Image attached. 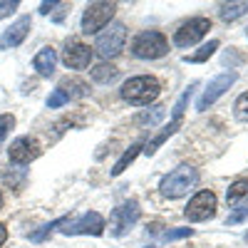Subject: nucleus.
Returning <instances> with one entry per match:
<instances>
[{
    "label": "nucleus",
    "instance_id": "f257e3e1",
    "mask_svg": "<svg viewBox=\"0 0 248 248\" xmlns=\"http://www.w3.org/2000/svg\"><path fill=\"white\" fill-rule=\"evenodd\" d=\"M159 92H161V85L149 75L132 77L122 85V99L134 105V107H144V105H149V102H154L159 97Z\"/></svg>",
    "mask_w": 248,
    "mask_h": 248
},
{
    "label": "nucleus",
    "instance_id": "f03ea898",
    "mask_svg": "<svg viewBox=\"0 0 248 248\" xmlns=\"http://www.w3.org/2000/svg\"><path fill=\"white\" fill-rule=\"evenodd\" d=\"M199 181V171L191 167H179L174 171H169L161 179L159 189L167 199H179L184 194H189V189H194V184Z\"/></svg>",
    "mask_w": 248,
    "mask_h": 248
},
{
    "label": "nucleus",
    "instance_id": "7ed1b4c3",
    "mask_svg": "<svg viewBox=\"0 0 248 248\" xmlns=\"http://www.w3.org/2000/svg\"><path fill=\"white\" fill-rule=\"evenodd\" d=\"M169 52V40L156 30L139 32L132 43V55L139 60H159Z\"/></svg>",
    "mask_w": 248,
    "mask_h": 248
},
{
    "label": "nucleus",
    "instance_id": "20e7f679",
    "mask_svg": "<svg viewBox=\"0 0 248 248\" xmlns=\"http://www.w3.org/2000/svg\"><path fill=\"white\" fill-rule=\"evenodd\" d=\"M117 5L114 3H90L82 13V32L85 35H94L97 30L107 28L109 20L114 17Z\"/></svg>",
    "mask_w": 248,
    "mask_h": 248
},
{
    "label": "nucleus",
    "instance_id": "39448f33",
    "mask_svg": "<svg viewBox=\"0 0 248 248\" xmlns=\"http://www.w3.org/2000/svg\"><path fill=\"white\" fill-rule=\"evenodd\" d=\"M124 40H127V28H124L122 23H112L105 32L97 37L94 50L105 57V60L117 57V55L122 52V47H124Z\"/></svg>",
    "mask_w": 248,
    "mask_h": 248
},
{
    "label": "nucleus",
    "instance_id": "423d86ee",
    "mask_svg": "<svg viewBox=\"0 0 248 248\" xmlns=\"http://www.w3.org/2000/svg\"><path fill=\"white\" fill-rule=\"evenodd\" d=\"M87 92H90L87 82H82V79H77V77L62 79L60 85L55 87V92L47 97V107H50V109H57V107L67 105V102H72V99H77V97H85Z\"/></svg>",
    "mask_w": 248,
    "mask_h": 248
},
{
    "label": "nucleus",
    "instance_id": "0eeeda50",
    "mask_svg": "<svg viewBox=\"0 0 248 248\" xmlns=\"http://www.w3.org/2000/svg\"><path fill=\"white\" fill-rule=\"evenodd\" d=\"M211 30V20L209 17H191L189 23H184L176 32H174V45L176 47H191L199 40Z\"/></svg>",
    "mask_w": 248,
    "mask_h": 248
},
{
    "label": "nucleus",
    "instance_id": "6e6552de",
    "mask_svg": "<svg viewBox=\"0 0 248 248\" xmlns=\"http://www.w3.org/2000/svg\"><path fill=\"white\" fill-rule=\"evenodd\" d=\"M236 79H238V75H236L233 70H231V72H221V75H216V77L209 82V87L203 90V94L199 97V102H196V112H206V109H209L226 90L233 85Z\"/></svg>",
    "mask_w": 248,
    "mask_h": 248
},
{
    "label": "nucleus",
    "instance_id": "1a4fd4ad",
    "mask_svg": "<svg viewBox=\"0 0 248 248\" xmlns=\"http://www.w3.org/2000/svg\"><path fill=\"white\" fill-rule=\"evenodd\" d=\"M189 97H191V90H186V92L179 97V102H176L171 122H169L167 127H164V129H161V132H159V134H156V137L149 141V144H147V149H144V152H147L149 156H152V154H154V152L161 147V144L167 141V139H169V137H171V134H174L179 127H181V122H184V109H186V105H189Z\"/></svg>",
    "mask_w": 248,
    "mask_h": 248
},
{
    "label": "nucleus",
    "instance_id": "9d476101",
    "mask_svg": "<svg viewBox=\"0 0 248 248\" xmlns=\"http://www.w3.org/2000/svg\"><path fill=\"white\" fill-rule=\"evenodd\" d=\"M184 216L189 218V221H194V223L214 218V216H216V194H214V191H199V194L189 201Z\"/></svg>",
    "mask_w": 248,
    "mask_h": 248
},
{
    "label": "nucleus",
    "instance_id": "9b49d317",
    "mask_svg": "<svg viewBox=\"0 0 248 248\" xmlns=\"http://www.w3.org/2000/svg\"><path fill=\"white\" fill-rule=\"evenodd\" d=\"M137 218H139V203L137 201H124L122 206H117V209L112 211L109 229H112L114 236H122L137 223Z\"/></svg>",
    "mask_w": 248,
    "mask_h": 248
},
{
    "label": "nucleus",
    "instance_id": "f8f14e48",
    "mask_svg": "<svg viewBox=\"0 0 248 248\" xmlns=\"http://www.w3.org/2000/svg\"><path fill=\"white\" fill-rule=\"evenodd\" d=\"M102 231H105V218H102L97 211H90L85 214L82 218L77 221H67L65 229H62V233L65 236H77V233H92V236H102Z\"/></svg>",
    "mask_w": 248,
    "mask_h": 248
},
{
    "label": "nucleus",
    "instance_id": "ddd939ff",
    "mask_svg": "<svg viewBox=\"0 0 248 248\" xmlns=\"http://www.w3.org/2000/svg\"><path fill=\"white\" fill-rule=\"evenodd\" d=\"M62 62H65V67H70V70H85V67H90V62H92L90 45L77 43V40H70V43L65 45V50H62Z\"/></svg>",
    "mask_w": 248,
    "mask_h": 248
},
{
    "label": "nucleus",
    "instance_id": "4468645a",
    "mask_svg": "<svg viewBox=\"0 0 248 248\" xmlns=\"http://www.w3.org/2000/svg\"><path fill=\"white\" fill-rule=\"evenodd\" d=\"M40 152H43V149H40L37 139H32V137H17V139L10 144L8 156H10L13 164H30L32 159L40 156Z\"/></svg>",
    "mask_w": 248,
    "mask_h": 248
},
{
    "label": "nucleus",
    "instance_id": "2eb2a0df",
    "mask_svg": "<svg viewBox=\"0 0 248 248\" xmlns=\"http://www.w3.org/2000/svg\"><path fill=\"white\" fill-rule=\"evenodd\" d=\"M30 25H32V20H30V15H23V17H17L15 23L0 35V50H10V47H17L23 40L28 37V32H30Z\"/></svg>",
    "mask_w": 248,
    "mask_h": 248
},
{
    "label": "nucleus",
    "instance_id": "dca6fc26",
    "mask_svg": "<svg viewBox=\"0 0 248 248\" xmlns=\"http://www.w3.org/2000/svg\"><path fill=\"white\" fill-rule=\"evenodd\" d=\"M55 65H57V55H55L52 47H43L32 60V67L37 70L40 77H50L55 72Z\"/></svg>",
    "mask_w": 248,
    "mask_h": 248
},
{
    "label": "nucleus",
    "instance_id": "f3484780",
    "mask_svg": "<svg viewBox=\"0 0 248 248\" xmlns=\"http://www.w3.org/2000/svg\"><path fill=\"white\" fill-rule=\"evenodd\" d=\"M226 201L229 206H243L248 203V179H238L229 186V191H226Z\"/></svg>",
    "mask_w": 248,
    "mask_h": 248
},
{
    "label": "nucleus",
    "instance_id": "a211bd4d",
    "mask_svg": "<svg viewBox=\"0 0 248 248\" xmlns=\"http://www.w3.org/2000/svg\"><path fill=\"white\" fill-rule=\"evenodd\" d=\"M119 77V70L114 65H107V62H102V65H97L92 70V79L99 82V85H109V82H114Z\"/></svg>",
    "mask_w": 248,
    "mask_h": 248
},
{
    "label": "nucleus",
    "instance_id": "6ab92c4d",
    "mask_svg": "<svg viewBox=\"0 0 248 248\" xmlns=\"http://www.w3.org/2000/svg\"><path fill=\"white\" fill-rule=\"evenodd\" d=\"M139 149H141V141H137V144H132V147H129L127 152H124V154H122V159H119V161L114 164V169H112V176H119V174H122L124 169H127V167H129V164H132V161L137 159V154H139Z\"/></svg>",
    "mask_w": 248,
    "mask_h": 248
},
{
    "label": "nucleus",
    "instance_id": "aec40b11",
    "mask_svg": "<svg viewBox=\"0 0 248 248\" xmlns=\"http://www.w3.org/2000/svg\"><path fill=\"white\" fill-rule=\"evenodd\" d=\"M218 13H221V17L226 20V23H233L236 17L248 13V3H223Z\"/></svg>",
    "mask_w": 248,
    "mask_h": 248
},
{
    "label": "nucleus",
    "instance_id": "412c9836",
    "mask_svg": "<svg viewBox=\"0 0 248 248\" xmlns=\"http://www.w3.org/2000/svg\"><path fill=\"white\" fill-rule=\"evenodd\" d=\"M216 50H218V40H211V43L203 45L199 52H194V55H189V57H184V62H206Z\"/></svg>",
    "mask_w": 248,
    "mask_h": 248
},
{
    "label": "nucleus",
    "instance_id": "4be33fe9",
    "mask_svg": "<svg viewBox=\"0 0 248 248\" xmlns=\"http://www.w3.org/2000/svg\"><path fill=\"white\" fill-rule=\"evenodd\" d=\"M161 117H164V107H154L152 112L139 114V117H137V122H139V124H149V127H154V124H156Z\"/></svg>",
    "mask_w": 248,
    "mask_h": 248
},
{
    "label": "nucleus",
    "instance_id": "5701e85b",
    "mask_svg": "<svg viewBox=\"0 0 248 248\" xmlns=\"http://www.w3.org/2000/svg\"><path fill=\"white\" fill-rule=\"evenodd\" d=\"M65 223H67V218H57V221H52V223L43 226L40 231H35L30 238H32V241H43V238H47V233H52V231L57 229V226H65Z\"/></svg>",
    "mask_w": 248,
    "mask_h": 248
},
{
    "label": "nucleus",
    "instance_id": "b1692460",
    "mask_svg": "<svg viewBox=\"0 0 248 248\" xmlns=\"http://www.w3.org/2000/svg\"><path fill=\"white\" fill-rule=\"evenodd\" d=\"M13 127H15V117L13 114H0V147H3V141L10 134Z\"/></svg>",
    "mask_w": 248,
    "mask_h": 248
},
{
    "label": "nucleus",
    "instance_id": "393cba45",
    "mask_svg": "<svg viewBox=\"0 0 248 248\" xmlns=\"http://www.w3.org/2000/svg\"><path fill=\"white\" fill-rule=\"evenodd\" d=\"M233 114L241 119V122H248V92L241 94L236 99V105H233Z\"/></svg>",
    "mask_w": 248,
    "mask_h": 248
},
{
    "label": "nucleus",
    "instance_id": "a878e982",
    "mask_svg": "<svg viewBox=\"0 0 248 248\" xmlns=\"http://www.w3.org/2000/svg\"><path fill=\"white\" fill-rule=\"evenodd\" d=\"M186 236H191V229H176V231H167L164 233V243H169V241H179V238H186Z\"/></svg>",
    "mask_w": 248,
    "mask_h": 248
},
{
    "label": "nucleus",
    "instance_id": "bb28decb",
    "mask_svg": "<svg viewBox=\"0 0 248 248\" xmlns=\"http://www.w3.org/2000/svg\"><path fill=\"white\" fill-rule=\"evenodd\" d=\"M17 0H13V3H0V20H3V17H8L10 13H15L17 10Z\"/></svg>",
    "mask_w": 248,
    "mask_h": 248
},
{
    "label": "nucleus",
    "instance_id": "cd10ccee",
    "mask_svg": "<svg viewBox=\"0 0 248 248\" xmlns=\"http://www.w3.org/2000/svg\"><path fill=\"white\" fill-rule=\"evenodd\" d=\"M246 216H248V206H243L241 211H236L233 216H229V221H226V223H229V226H233V223H241Z\"/></svg>",
    "mask_w": 248,
    "mask_h": 248
},
{
    "label": "nucleus",
    "instance_id": "c85d7f7f",
    "mask_svg": "<svg viewBox=\"0 0 248 248\" xmlns=\"http://www.w3.org/2000/svg\"><path fill=\"white\" fill-rule=\"evenodd\" d=\"M5 241H8V229H5L3 223H0V246H3Z\"/></svg>",
    "mask_w": 248,
    "mask_h": 248
},
{
    "label": "nucleus",
    "instance_id": "c756f323",
    "mask_svg": "<svg viewBox=\"0 0 248 248\" xmlns=\"http://www.w3.org/2000/svg\"><path fill=\"white\" fill-rule=\"evenodd\" d=\"M0 209H3V191H0Z\"/></svg>",
    "mask_w": 248,
    "mask_h": 248
}]
</instances>
